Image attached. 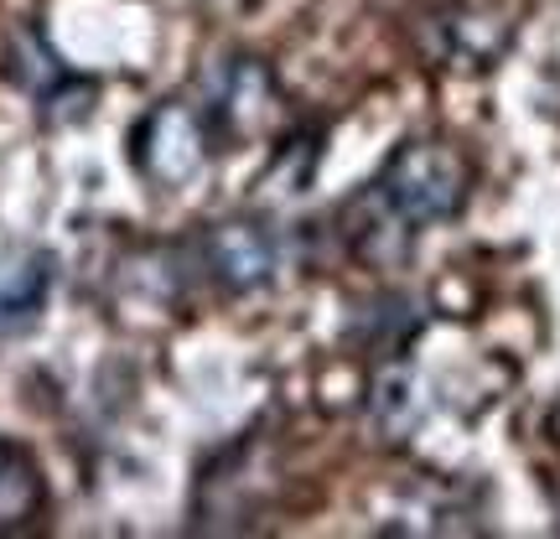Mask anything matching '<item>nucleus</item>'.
I'll use <instances>...</instances> for the list:
<instances>
[{"label": "nucleus", "instance_id": "nucleus-1", "mask_svg": "<svg viewBox=\"0 0 560 539\" xmlns=\"http://www.w3.org/2000/svg\"><path fill=\"white\" fill-rule=\"evenodd\" d=\"M374 187L410 229H420V223L457 219L462 202H467V187H472V172H467L457 145H446V140H405V145H395V156L384 161Z\"/></svg>", "mask_w": 560, "mask_h": 539}, {"label": "nucleus", "instance_id": "nucleus-2", "mask_svg": "<svg viewBox=\"0 0 560 539\" xmlns=\"http://www.w3.org/2000/svg\"><path fill=\"white\" fill-rule=\"evenodd\" d=\"M213 151H219V136H213L208 109H192V104H182V99L156 104L136 125V166L145 172V181L172 187V192L192 187Z\"/></svg>", "mask_w": 560, "mask_h": 539}, {"label": "nucleus", "instance_id": "nucleus-3", "mask_svg": "<svg viewBox=\"0 0 560 539\" xmlns=\"http://www.w3.org/2000/svg\"><path fill=\"white\" fill-rule=\"evenodd\" d=\"M202 265L229 296H249L276 276V234L255 219H223L202 234Z\"/></svg>", "mask_w": 560, "mask_h": 539}, {"label": "nucleus", "instance_id": "nucleus-4", "mask_svg": "<svg viewBox=\"0 0 560 539\" xmlns=\"http://www.w3.org/2000/svg\"><path fill=\"white\" fill-rule=\"evenodd\" d=\"M420 42L436 58V68H488L503 52L509 32H503L499 16L452 0V5H436L431 16L420 21Z\"/></svg>", "mask_w": 560, "mask_h": 539}, {"label": "nucleus", "instance_id": "nucleus-5", "mask_svg": "<svg viewBox=\"0 0 560 539\" xmlns=\"http://www.w3.org/2000/svg\"><path fill=\"white\" fill-rule=\"evenodd\" d=\"M208 120H213V136H260L270 130L280 115V94H276V79L260 58H234L223 68V83H219V99L202 104Z\"/></svg>", "mask_w": 560, "mask_h": 539}, {"label": "nucleus", "instance_id": "nucleus-6", "mask_svg": "<svg viewBox=\"0 0 560 539\" xmlns=\"http://www.w3.org/2000/svg\"><path fill=\"white\" fill-rule=\"evenodd\" d=\"M342 239H348V249L359 255V260H369V265H400L405 255H410V223L384 202V192L380 187H363L359 198L342 208Z\"/></svg>", "mask_w": 560, "mask_h": 539}, {"label": "nucleus", "instance_id": "nucleus-7", "mask_svg": "<svg viewBox=\"0 0 560 539\" xmlns=\"http://www.w3.org/2000/svg\"><path fill=\"white\" fill-rule=\"evenodd\" d=\"M52 291V255L47 249H11L0 260V332L37 321Z\"/></svg>", "mask_w": 560, "mask_h": 539}, {"label": "nucleus", "instance_id": "nucleus-8", "mask_svg": "<svg viewBox=\"0 0 560 539\" xmlns=\"http://www.w3.org/2000/svg\"><path fill=\"white\" fill-rule=\"evenodd\" d=\"M369 420L384 441H405L420 425V384L405 363H384L374 374V395H369Z\"/></svg>", "mask_w": 560, "mask_h": 539}, {"label": "nucleus", "instance_id": "nucleus-9", "mask_svg": "<svg viewBox=\"0 0 560 539\" xmlns=\"http://www.w3.org/2000/svg\"><path fill=\"white\" fill-rule=\"evenodd\" d=\"M42 508V472L32 452H21L16 441H0V535L32 524Z\"/></svg>", "mask_w": 560, "mask_h": 539}, {"label": "nucleus", "instance_id": "nucleus-10", "mask_svg": "<svg viewBox=\"0 0 560 539\" xmlns=\"http://www.w3.org/2000/svg\"><path fill=\"white\" fill-rule=\"evenodd\" d=\"M5 68H11V79L32 94V99L52 104L68 89V68H62L58 58H52V47L42 42V32H32V26H21L16 37H11V52H5Z\"/></svg>", "mask_w": 560, "mask_h": 539}, {"label": "nucleus", "instance_id": "nucleus-11", "mask_svg": "<svg viewBox=\"0 0 560 539\" xmlns=\"http://www.w3.org/2000/svg\"><path fill=\"white\" fill-rule=\"evenodd\" d=\"M550 436L560 441V405H556V410H550Z\"/></svg>", "mask_w": 560, "mask_h": 539}]
</instances>
